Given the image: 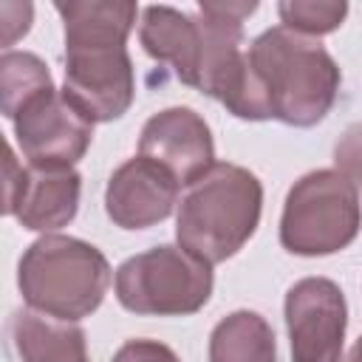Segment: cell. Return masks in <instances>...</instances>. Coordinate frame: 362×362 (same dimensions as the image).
I'll use <instances>...</instances> for the list:
<instances>
[{
    "label": "cell",
    "instance_id": "obj_10",
    "mask_svg": "<svg viewBox=\"0 0 362 362\" xmlns=\"http://www.w3.org/2000/svg\"><path fill=\"white\" fill-rule=\"evenodd\" d=\"M11 124L28 164L40 167H74L93 141V122H88L57 88L34 96Z\"/></svg>",
    "mask_w": 362,
    "mask_h": 362
},
{
    "label": "cell",
    "instance_id": "obj_17",
    "mask_svg": "<svg viewBox=\"0 0 362 362\" xmlns=\"http://www.w3.org/2000/svg\"><path fill=\"white\" fill-rule=\"evenodd\" d=\"M280 23L305 37H322L342 25L348 17V3L342 0H283L277 3Z\"/></svg>",
    "mask_w": 362,
    "mask_h": 362
},
{
    "label": "cell",
    "instance_id": "obj_6",
    "mask_svg": "<svg viewBox=\"0 0 362 362\" xmlns=\"http://www.w3.org/2000/svg\"><path fill=\"white\" fill-rule=\"evenodd\" d=\"M212 286V266L173 243L127 257L113 274L119 305L141 317H189L209 303Z\"/></svg>",
    "mask_w": 362,
    "mask_h": 362
},
{
    "label": "cell",
    "instance_id": "obj_20",
    "mask_svg": "<svg viewBox=\"0 0 362 362\" xmlns=\"http://www.w3.org/2000/svg\"><path fill=\"white\" fill-rule=\"evenodd\" d=\"M0 17H3V48L11 51V45L28 34L34 6L31 3H0Z\"/></svg>",
    "mask_w": 362,
    "mask_h": 362
},
{
    "label": "cell",
    "instance_id": "obj_12",
    "mask_svg": "<svg viewBox=\"0 0 362 362\" xmlns=\"http://www.w3.org/2000/svg\"><path fill=\"white\" fill-rule=\"evenodd\" d=\"M181 184L153 158L133 156L105 187V212L119 229H150L173 215Z\"/></svg>",
    "mask_w": 362,
    "mask_h": 362
},
{
    "label": "cell",
    "instance_id": "obj_19",
    "mask_svg": "<svg viewBox=\"0 0 362 362\" xmlns=\"http://www.w3.org/2000/svg\"><path fill=\"white\" fill-rule=\"evenodd\" d=\"M110 362H181L175 351L158 339H127Z\"/></svg>",
    "mask_w": 362,
    "mask_h": 362
},
{
    "label": "cell",
    "instance_id": "obj_1",
    "mask_svg": "<svg viewBox=\"0 0 362 362\" xmlns=\"http://www.w3.org/2000/svg\"><path fill=\"white\" fill-rule=\"evenodd\" d=\"M257 11L255 0H201L198 14L173 6H147L139 20V42L175 79L218 99L243 51V20Z\"/></svg>",
    "mask_w": 362,
    "mask_h": 362
},
{
    "label": "cell",
    "instance_id": "obj_21",
    "mask_svg": "<svg viewBox=\"0 0 362 362\" xmlns=\"http://www.w3.org/2000/svg\"><path fill=\"white\" fill-rule=\"evenodd\" d=\"M345 362H362V337H359V339L351 345V351H348Z\"/></svg>",
    "mask_w": 362,
    "mask_h": 362
},
{
    "label": "cell",
    "instance_id": "obj_13",
    "mask_svg": "<svg viewBox=\"0 0 362 362\" xmlns=\"http://www.w3.org/2000/svg\"><path fill=\"white\" fill-rule=\"evenodd\" d=\"M17 362H88V342L79 322L57 320L34 308H17L6 325Z\"/></svg>",
    "mask_w": 362,
    "mask_h": 362
},
{
    "label": "cell",
    "instance_id": "obj_16",
    "mask_svg": "<svg viewBox=\"0 0 362 362\" xmlns=\"http://www.w3.org/2000/svg\"><path fill=\"white\" fill-rule=\"evenodd\" d=\"M54 88L48 65L31 51H3L0 57V110L11 122L34 96Z\"/></svg>",
    "mask_w": 362,
    "mask_h": 362
},
{
    "label": "cell",
    "instance_id": "obj_2",
    "mask_svg": "<svg viewBox=\"0 0 362 362\" xmlns=\"http://www.w3.org/2000/svg\"><path fill=\"white\" fill-rule=\"evenodd\" d=\"M246 62L269 119L314 127L331 113L342 74L320 40L274 25L252 40Z\"/></svg>",
    "mask_w": 362,
    "mask_h": 362
},
{
    "label": "cell",
    "instance_id": "obj_4",
    "mask_svg": "<svg viewBox=\"0 0 362 362\" xmlns=\"http://www.w3.org/2000/svg\"><path fill=\"white\" fill-rule=\"evenodd\" d=\"M110 277L107 257L93 243L71 235L37 238L17 266L25 305L68 322H79L102 305Z\"/></svg>",
    "mask_w": 362,
    "mask_h": 362
},
{
    "label": "cell",
    "instance_id": "obj_9",
    "mask_svg": "<svg viewBox=\"0 0 362 362\" xmlns=\"http://www.w3.org/2000/svg\"><path fill=\"white\" fill-rule=\"evenodd\" d=\"M291 362H342L348 303L328 277H303L283 303Z\"/></svg>",
    "mask_w": 362,
    "mask_h": 362
},
{
    "label": "cell",
    "instance_id": "obj_8",
    "mask_svg": "<svg viewBox=\"0 0 362 362\" xmlns=\"http://www.w3.org/2000/svg\"><path fill=\"white\" fill-rule=\"evenodd\" d=\"M82 175L74 167L20 164L14 147H6L3 212L14 215L23 229L54 232L68 226L79 212Z\"/></svg>",
    "mask_w": 362,
    "mask_h": 362
},
{
    "label": "cell",
    "instance_id": "obj_15",
    "mask_svg": "<svg viewBox=\"0 0 362 362\" xmlns=\"http://www.w3.org/2000/svg\"><path fill=\"white\" fill-rule=\"evenodd\" d=\"M65 40H122L127 42L139 6L130 0H57Z\"/></svg>",
    "mask_w": 362,
    "mask_h": 362
},
{
    "label": "cell",
    "instance_id": "obj_7",
    "mask_svg": "<svg viewBox=\"0 0 362 362\" xmlns=\"http://www.w3.org/2000/svg\"><path fill=\"white\" fill-rule=\"evenodd\" d=\"M65 99L93 124L122 119L136 99L127 42L65 40Z\"/></svg>",
    "mask_w": 362,
    "mask_h": 362
},
{
    "label": "cell",
    "instance_id": "obj_18",
    "mask_svg": "<svg viewBox=\"0 0 362 362\" xmlns=\"http://www.w3.org/2000/svg\"><path fill=\"white\" fill-rule=\"evenodd\" d=\"M334 164L354 181V187H362V122H354L342 130L334 144Z\"/></svg>",
    "mask_w": 362,
    "mask_h": 362
},
{
    "label": "cell",
    "instance_id": "obj_11",
    "mask_svg": "<svg viewBox=\"0 0 362 362\" xmlns=\"http://www.w3.org/2000/svg\"><path fill=\"white\" fill-rule=\"evenodd\" d=\"M139 156L153 158L181 187H189L215 164L212 130L192 107H164L144 122Z\"/></svg>",
    "mask_w": 362,
    "mask_h": 362
},
{
    "label": "cell",
    "instance_id": "obj_5",
    "mask_svg": "<svg viewBox=\"0 0 362 362\" xmlns=\"http://www.w3.org/2000/svg\"><path fill=\"white\" fill-rule=\"evenodd\" d=\"M359 229V192L339 170H311L288 187L280 215V246L286 252L325 257L351 246Z\"/></svg>",
    "mask_w": 362,
    "mask_h": 362
},
{
    "label": "cell",
    "instance_id": "obj_14",
    "mask_svg": "<svg viewBox=\"0 0 362 362\" xmlns=\"http://www.w3.org/2000/svg\"><path fill=\"white\" fill-rule=\"evenodd\" d=\"M206 356L209 362H277V339L266 317L238 308L212 328Z\"/></svg>",
    "mask_w": 362,
    "mask_h": 362
},
{
    "label": "cell",
    "instance_id": "obj_3",
    "mask_svg": "<svg viewBox=\"0 0 362 362\" xmlns=\"http://www.w3.org/2000/svg\"><path fill=\"white\" fill-rule=\"evenodd\" d=\"M263 212L260 178L232 161H215L198 175L178 201V246L209 266L238 255L257 232Z\"/></svg>",
    "mask_w": 362,
    "mask_h": 362
}]
</instances>
